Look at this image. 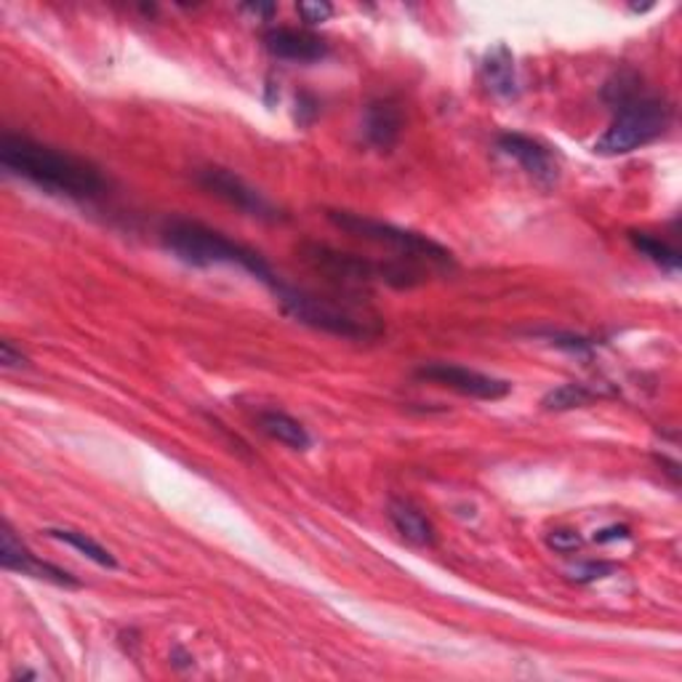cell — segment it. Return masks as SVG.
<instances>
[{"instance_id":"1","label":"cell","mask_w":682,"mask_h":682,"mask_svg":"<svg viewBox=\"0 0 682 682\" xmlns=\"http://www.w3.org/2000/svg\"><path fill=\"white\" fill-rule=\"evenodd\" d=\"M0 163L14 177L27 179L48 195L72 201H96L107 192V179L88 160L33 142L27 136L5 134L0 142Z\"/></svg>"},{"instance_id":"2","label":"cell","mask_w":682,"mask_h":682,"mask_svg":"<svg viewBox=\"0 0 682 682\" xmlns=\"http://www.w3.org/2000/svg\"><path fill=\"white\" fill-rule=\"evenodd\" d=\"M163 246L182 259L192 267H214V264H232V267L246 270V273L262 280L264 286L275 288L280 277L273 273L262 253H256L249 246L235 243L232 238L222 235L219 229H211L201 222L190 219H171L163 227Z\"/></svg>"},{"instance_id":"3","label":"cell","mask_w":682,"mask_h":682,"mask_svg":"<svg viewBox=\"0 0 682 682\" xmlns=\"http://www.w3.org/2000/svg\"><path fill=\"white\" fill-rule=\"evenodd\" d=\"M328 219L331 225L344 229L347 235H355V238L368 240V243L390 249L400 262L419 264L427 273H430V270L451 273V270L456 267L454 253L445 249V246L434 243L427 235L410 232V229L395 227L390 225V222L371 219V216L363 214H352V211H328Z\"/></svg>"},{"instance_id":"4","label":"cell","mask_w":682,"mask_h":682,"mask_svg":"<svg viewBox=\"0 0 682 682\" xmlns=\"http://www.w3.org/2000/svg\"><path fill=\"white\" fill-rule=\"evenodd\" d=\"M301 259L318 270L320 275H328L331 280L344 286H371V283H387L392 288H414L424 280L427 270L410 262H371V259L355 256L331 249L323 243H304L299 249Z\"/></svg>"},{"instance_id":"5","label":"cell","mask_w":682,"mask_h":682,"mask_svg":"<svg viewBox=\"0 0 682 682\" xmlns=\"http://www.w3.org/2000/svg\"><path fill=\"white\" fill-rule=\"evenodd\" d=\"M277 301H280L283 312L291 315L296 323H304L315 331H325V334L344 336V339H371V336L382 334V325L373 318L358 315L349 307L334 304L325 296L310 294L304 288L286 286V283H277L273 288Z\"/></svg>"},{"instance_id":"6","label":"cell","mask_w":682,"mask_h":682,"mask_svg":"<svg viewBox=\"0 0 682 682\" xmlns=\"http://www.w3.org/2000/svg\"><path fill=\"white\" fill-rule=\"evenodd\" d=\"M669 123H672V107L667 101L654 99V96H637L630 105L615 110L613 123L595 142V153L606 155V158L635 153L667 134Z\"/></svg>"},{"instance_id":"7","label":"cell","mask_w":682,"mask_h":682,"mask_svg":"<svg viewBox=\"0 0 682 682\" xmlns=\"http://www.w3.org/2000/svg\"><path fill=\"white\" fill-rule=\"evenodd\" d=\"M198 184H201L203 190H208L211 195L222 198V201L235 205V208L243 211V214L253 216V219H262V222L280 219L275 205L270 203L262 192L253 190L246 179H240L238 174L229 171V168H219V166L201 168V171H198Z\"/></svg>"},{"instance_id":"8","label":"cell","mask_w":682,"mask_h":682,"mask_svg":"<svg viewBox=\"0 0 682 682\" xmlns=\"http://www.w3.org/2000/svg\"><path fill=\"white\" fill-rule=\"evenodd\" d=\"M416 379L440 384V387H448L464 397H475V400H501V397H506L512 392V384L504 382V379L488 376V373L454 363L421 366L416 371Z\"/></svg>"},{"instance_id":"9","label":"cell","mask_w":682,"mask_h":682,"mask_svg":"<svg viewBox=\"0 0 682 682\" xmlns=\"http://www.w3.org/2000/svg\"><path fill=\"white\" fill-rule=\"evenodd\" d=\"M0 565L11 573H22V576H33V578H44V582L57 584V587H81L75 576L68 571L57 569V565L44 563V560L35 558L27 547L16 539V534L11 530L9 523H3V539H0Z\"/></svg>"},{"instance_id":"10","label":"cell","mask_w":682,"mask_h":682,"mask_svg":"<svg viewBox=\"0 0 682 682\" xmlns=\"http://www.w3.org/2000/svg\"><path fill=\"white\" fill-rule=\"evenodd\" d=\"M499 149L506 155V158L517 160L523 166V171L528 177H534L539 184H554L558 182V158H554L552 149L547 144H541L539 139H530L523 134H501L496 139Z\"/></svg>"},{"instance_id":"11","label":"cell","mask_w":682,"mask_h":682,"mask_svg":"<svg viewBox=\"0 0 682 682\" xmlns=\"http://www.w3.org/2000/svg\"><path fill=\"white\" fill-rule=\"evenodd\" d=\"M264 48L277 59L288 62H318L328 53V44L310 29L273 27L264 33Z\"/></svg>"},{"instance_id":"12","label":"cell","mask_w":682,"mask_h":682,"mask_svg":"<svg viewBox=\"0 0 682 682\" xmlns=\"http://www.w3.org/2000/svg\"><path fill=\"white\" fill-rule=\"evenodd\" d=\"M403 134V110L397 101L376 99L366 107L363 139L379 153H390Z\"/></svg>"},{"instance_id":"13","label":"cell","mask_w":682,"mask_h":682,"mask_svg":"<svg viewBox=\"0 0 682 682\" xmlns=\"http://www.w3.org/2000/svg\"><path fill=\"white\" fill-rule=\"evenodd\" d=\"M387 517L392 528L414 547H434L438 536H434V525L421 515V510H416L410 501L392 499L387 506Z\"/></svg>"},{"instance_id":"14","label":"cell","mask_w":682,"mask_h":682,"mask_svg":"<svg viewBox=\"0 0 682 682\" xmlns=\"http://www.w3.org/2000/svg\"><path fill=\"white\" fill-rule=\"evenodd\" d=\"M482 83L491 94L496 96H515L517 94V70L515 57L504 44L493 46L482 59Z\"/></svg>"},{"instance_id":"15","label":"cell","mask_w":682,"mask_h":682,"mask_svg":"<svg viewBox=\"0 0 682 682\" xmlns=\"http://www.w3.org/2000/svg\"><path fill=\"white\" fill-rule=\"evenodd\" d=\"M259 430L294 451H307L312 445L310 432H307L294 416L283 414V410H262V414H259Z\"/></svg>"},{"instance_id":"16","label":"cell","mask_w":682,"mask_h":682,"mask_svg":"<svg viewBox=\"0 0 682 682\" xmlns=\"http://www.w3.org/2000/svg\"><path fill=\"white\" fill-rule=\"evenodd\" d=\"M51 539L57 541H64V545H70L72 549H77V552L83 554V558H88L92 563L101 565V569H118V560L112 558L110 549H105L99 545V541H94L88 534H81V530H72V528H48L46 530Z\"/></svg>"},{"instance_id":"17","label":"cell","mask_w":682,"mask_h":682,"mask_svg":"<svg viewBox=\"0 0 682 682\" xmlns=\"http://www.w3.org/2000/svg\"><path fill=\"white\" fill-rule=\"evenodd\" d=\"M630 240H632V246L643 253V256H648L650 262L659 264L661 270H667V273H672V275L680 273V264H682L680 251L672 249L669 243H663L661 238H654V235H648V232H630Z\"/></svg>"},{"instance_id":"18","label":"cell","mask_w":682,"mask_h":682,"mask_svg":"<svg viewBox=\"0 0 682 682\" xmlns=\"http://www.w3.org/2000/svg\"><path fill=\"white\" fill-rule=\"evenodd\" d=\"M600 400V392L587 387V384H560L558 390H549L541 400V406L547 410H573V408H584L589 403Z\"/></svg>"},{"instance_id":"19","label":"cell","mask_w":682,"mask_h":682,"mask_svg":"<svg viewBox=\"0 0 682 682\" xmlns=\"http://www.w3.org/2000/svg\"><path fill=\"white\" fill-rule=\"evenodd\" d=\"M602 96H606L608 105H613V110H619V107L630 105L632 99L643 96V92H639V77L632 70L619 72V75H615L613 81H608V86L602 88Z\"/></svg>"},{"instance_id":"20","label":"cell","mask_w":682,"mask_h":682,"mask_svg":"<svg viewBox=\"0 0 682 682\" xmlns=\"http://www.w3.org/2000/svg\"><path fill=\"white\" fill-rule=\"evenodd\" d=\"M613 571H615L613 563H602V560H587V563H578L576 569H571L569 576L578 584H591V582H600V578L611 576Z\"/></svg>"},{"instance_id":"21","label":"cell","mask_w":682,"mask_h":682,"mask_svg":"<svg viewBox=\"0 0 682 682\" xmlns=\"http://www.w3.org/2000/svg\"><path fill=\"white\" fill-rule=\"evenodd\" d=\"M539 336H545L554 344V347L565 349V352L573 355H589L591 352V342L584 339V336H573V334H560V331H539Z\"/></svg>"},{"instance_id":"22","label":"cell","mask_w":682,"mask_h":682,"mask_svg":"<svg viewBox=\"0 0 682 682\" xmlns=\"http://www.w3.org/2000/svg\"><path fill=\"white\" fill-rule=\"evenodd\" d=\"M547 545L560 554H573L584 547V539L578 536V530H549Z\"/></svg>"},{"instance_id":"23","label":"cell","mask_w":682,"mask_h":682,"mask_svg":"<svg viewBox=\"0 0 682 682\" xmlns=\"http://www.w3.org/2000/svg\"><path fill=\"white\" fill-rule=\"evenodd\" d=\"M296 11H299V16L307 24H320V22L331 20V14H334V5L331 3H299L296 5Z\"/></svg>"},{"instance_id":"24","label":"cell","mask_w":682,"mask_h":682,"mask_svg":"<svg viewBox=\"0 0 682 682\" xmlns=\"http://www.w3.org/2000/svg\"><path fill=\"white\" fill-rule=\"evenodd\" d=\"M0 363H3V368H24L27 358L11 342H0Z\"/></svg>"},{"instance_id":"25","label":"cell","mask_w":682,"mask_h":682,"mask_svg":"<svg viewBox=\"0 0 682 682\" xmlns=\"http://www.w3.org/2000/svg\"><path fill=\"white\" fill-rule=\"evenodd\" d=\"M591 539L597 541V545H611V541H621V539H630V528L626 525H608V528L597 530Z\"/></svg>"},{"instance_id":"26","label":"cell","mask_w":682,"mask_h":682,"mask_svg":"<svg viewBox=\"0 0 682 682\" xmlns=\"http://www.w3.org/2000/svg\"><path fill=\"white\" fill-rule=\"evenodd\" d=\"M243 11H249V14H253V16H262V20H273L277 5H273V3H249V5H243Z\"/></svg>"},{"instance_id":"27","label":"cell","mask_w":682,"mask_h":682,"mask_svg":"<svg viewBox=\"0 0 682 682\" xmlns=\"http://www.w3.org/2000/svg\"><path fill=\"white\" fill-rule=\"evenodd\" d=\"M171 661L177 663V667H190L192 656H187V654H182V650L177 648V650H174V654H171Z\"/></svg>"}]
</instances>
